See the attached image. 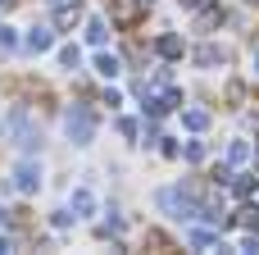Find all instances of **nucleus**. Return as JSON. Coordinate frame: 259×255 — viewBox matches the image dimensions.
Returning a JSON list of instances; mask_svg holds the SVG:
<instances>
[{"mask_svg":"<svg viewBox=\"0 0 259 255\" xmlns=\"http://www.w3.org/2000/svg\"><path fill=\"white\" fill-rule=\"evenodd\" d=\"M68 132H77V141H87L91 137V119L87 114H68Z\"/></svg>","mask_w":259,"mask_h":255,"instance_id":"obj_1","label":"nucleus"}]
</instances>
